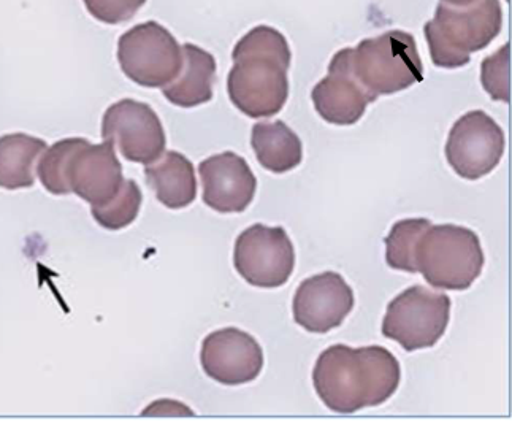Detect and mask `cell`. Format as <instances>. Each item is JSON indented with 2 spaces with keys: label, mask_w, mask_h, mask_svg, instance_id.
I'll use <instances>...</instances> for the list:
<instances>
[{
  "label": "cell",
  "mask_w": 512,
  "mask_h": 422,
  "mask_svg": "<svg viewBox=\"0 0 512 422\" xmlns=\"http://www.w3.org/2000/svg\"><path fill=\"white\" fill-rule=\"evenodd\" d=\"M400 380V362L383 346H330L313 370L314 391L325 407L341 415L383 405L397 392Z\"/></svg>",
  "instance_id": "1"
},
{
  "label": "cell",
  "mask_w": 512,
  "mask_h": 422,
  "mask_svg": "<svg viewBox=\"0 0 512 422\" xmlns=\"http://www.w3.org/2000/svg\"><path fill=\"white\" fill-rule=\"evenodd\" d=\"M232 59L227 78L232 104L249 118L278 115L289 97L292 54L286 37L270 26L254 27L238 40Z\"/></svg>",
  "instance_id": "2"
},
{
  "label": "cell",
  "mask_w": 512,
  "mask_h": 422,
  "mask_svg": "<svg viewBox=\"0 0 512 422\" xmlns=\"http://www.w3.org/2000/svg\"><path fill=\"white\" fill-rule=\"evenodd\" d=\"M40 181L54 196L77 194L92 207L110 202L123 186V165L115 145L105 140L65 139L46 148L37 167Z\"/></svg>",
  "instance_id": "3"
},
{
  "label": "cell",
  "mask_w": 512,
  "mask_h": 422,
  "mask_svg": "<svg viewBox=\"0 0 512 422\" xmlns=\"http://www.w3.org/2000/svg\"><path fill=\"white\" fill-rule=\"evenodd\" d=\"M503 29L500 0H474L465 7L440 2L432 21L424 26L433 64L441 69H460L471 54L489 47Z\"/></svg>",
  "instance_id": "4"
},
{
  "label": "cell",
  "mask_w": 512,
  "mask_h": 422,
  "mask_svg": "<svg viewBox=\"0 0 512 422\" xmlns=\"http://www.w3.org/2000/svg\"><path fill=\"white\" fill-rule=\"evenodd\" d=\"M478 234L454 224L430 226L417 245V272L436 289L467 291L484 267Z\"/></svg>",
  "instance_id": "5"
},
{
  "label": "cell",
  "mask_w": 512,
  "mask_h": 422,
  "mask_svg": "<svg viewBox=\"0 0 512 422\" xmlns=\"http://www.w3.org/2000/svg\"><path fill=\"white\" fill-rule=\"evenodd\" d=\"M352 75L373 96H389L424 80V64L413 35L389 31L362 40L349 51Z\"/></svg>",
  "instance_id": "6"
},
{
  "label": "cell",
  "mask_w": 512,
  "mask_h": 422,
  "mask_svg": "<svg viewBox=\"0 0 512 422\" xmlns=\"http://www.w3.org/2000/svg\"><path fill=\"white\" fill-rule=\"evenodd\" d=\"M451 299L421 284L411 286L387 305L383 335L403 350L432 348L446 334L451 319Z\"/></svg>",
  "instance_id": "7"
},
{
  "label": "cell",
  "mask_w": 512,
  "mask_h": 422,
  "mask_svg": "<svg viewBox=\"0 0 512 422\" xmlns=\"http://www.w3.org/2000/svg\"><path fill=\"white\" fill-rule=\"evenodd\" d=\"M118 61L124 75L137 85L165 88L180 75L183 51L169 29L148 21L121 35Z\"/></svg>",
  "instance_id": "8"
},
{
  "label": "cell",
  "mask_w": 512,
  "mask_h": 422,
  "mask_svg": "<svg viewBox=\"0 0 512 422\" xmlns=\"http://www.w3.org/2000/svg\"><path fill=\"white\" fill-rule=\"evenodd\" d=\"M234 265L251 286L281 288L294 273V245L283 227L254 224L238 235Z\"/></svg>",
  "instance_id": "9"
},
{
  "label": "cell",
  "mask_w": 512,
  "mask_h": 422,
  "mask_svg": "<svg viewBox=\"0 0 512 422\" xmlns=\"http://www.w3.org/2000/svg\"><path fill=\"white\" fill-rule=\"evenodd\" d=\"M505 132L482 110H473L455 121L446 142V159L465 180H479L495 170L505 154Z\"/></svg>",
  "instance_id": "10"
},
{
  "label": "cell",
  "mask_w": 512,
  "mask_h": 422,
  "mask_svg": "<svg viewBox=\"0 0 512 422\" xmlns=\"http://www.w3.org/2000/svg\"><path fill=\"white\" fill-rule=\"evenodd\" d=\"M102 139L118 146L124 159L153 164L165 153L164 127L150 105L123 99L108 107L102 121Z\"/></svg>",
  "instance_id": "11"
},
{
  "label": "cell",
  "mask_w": 512,
  "mask_h": 422,
  "mask_svg": "<svg viewBox=\"0 0 512 422\" xmlns=\"http://www.w3.org/2000/svg\"><path fill=\"white\" fill-rule=\"evenodd\" d=\"M354 308V292L340 273L325 272L306 278L295 291L294 321L311 334L337 329Z\"/></svg>",
  "instance_id": "12"
},
{
  "label": "cell",
  "mask_w": 512,
  "mask_h": 422,
  "mask_svg": "<svg viewBox=\"0 0 512 422\" xmlns=\"http://www.w3.org/2000/svg\"><path fill=\"white\" fill-rule=\"evenodd\" d=\"M200 362L211 380L226 386L251 383L264 369V351L253 335L237 327L211 332L202 343Z\"/></svg>",
  "instance_id": "13"
},
{
  "label": "cell",
  "mask_w": 512,
  "mask_h": 422,
  "mask_svg": "<svg viewBox=\"0 0 512 422\" xmlns=\"http://www.w3.org/2000/svg\"><path fill=\"white\" fill-rule=\"evenodd\" d=\"M349 51L343 48L330 61L329 75L311 91L314 108L324 121L335 126L359 123L368 105L378 97L368 93L352 75Z\"/></svg>",
  "instance_id": "14"
},
{
  "label": "cell",
  "mask_w": 512,
  "mask_h": 422,
  "mask_svg": "<svg viewBox=\"0 0 512 422\" xmlns=\"http://www.w3.org/2000/svg\"><path fill=\"white\" fill-rule=\"evenodd\" d=\"M203 202L219 213H243L257 191V180L245 158L234 151L214 154L199 165Z\"/></svg>",
  "instance_id": "15"
},
{
  "label": "cell",
  "mask_w": 512,
  "mask_h": 422,
  "mask_svg": "<svg viewBox=\"0 0 512 422\" xmlns=\"http://www.w3.org/2000/svg\"><path fill=\"white\" fill-rule=\"evenodd\" d=\"M183 51V67L170 85L162 88V93L170 104L181 108L199 107L213 99L214 78H216V59L213 54L186 43Z\"/></svg>",
  "instance_id": "16"
},
{
  "label": "cell",
  "mask_w": 512,
  "mask_h": 422,
  "mask_svg": "<svg viewBox=\"0 0 512 422\" xmlns=\"http://www.w3.org/2000/svg\"><path fill=\"white\" fill-rule=\"evenodd\" d=\"M145 177L157 200L172 210L189 207L197 197L194 165L178 151H165L161 161L146 165Z\"/></svg>",
  "instance_id": "17"
},
{
  "label": "cell",
  "mask_w": 512,
  "mask_h": 422,
  "mask_svg": "<svg viewBox=\"0 0 512 422\" xmlns=\"http://www.w3.org/2000/svg\"><path fill=\"white\" fill-rule=\"evenodd\" d=\"M251 146L259 164L270 172H291L302 164V140L284 121L254 124Z\"/></svg>",
  "instance_id": "18"
},
{
  "label": "cell",
  "mask_w": 512,
  "mask_h": 422,
  "mask_svg": "<svg viewBox=\"0 0 512 422\" xmlns=\"http://www.w3.org/2000/svg\"><path fill=\"white\" fill-rule=\"evenodd\" d=\"M46 143L27 134L0 137V188H31L35 183V165L45 153Z\"/></svg>",
  "instance_id": "19"
},
{
  "label": "cell",
  "mask_w": 512,
  "mask_h": 422,
  "mask_svg": "<svg viewBox=\"0 0 512 422\" xmlns=\"http://www.w3.org/2000/svg\"><path fill=\"white\" fill-rule=\"evenodd\" d=\"M432 223L425 218L402 219L386 237V262L390 269L417 273L416 251L419 240Z\"/></svg>",
  "instance_id": "20"
},
{
  "label": "cell",
  "mask_w": 512,
  "mask_h": 422,
  "mask_svg": "<svg viewBox=\"0 0 512 422\" xmlns=\"http://www.w3.org/2000/svg\"><path fill=\"white\" fill-rule=\"evenodd\" d=\"M142 202V191L137 183L134 180H124L118 194L108 204L92 207L91 213L104 229L121 231L137 219Z\"/></svg>",
  "instance_id": "21"
},
{
  "label": "cell",
  "mask_w": 512,
  "mask_h": 422,
  "mask_svg": "<svg viewBox=\"0 0 512 422\" xmlns=\"http://www.w3.org/2000/svg\"><path fill=\"white\" fill-rule=\"evenodd\" d=\"M481 83L497 102H511V43L482 61Z\"/></svg>",
  "instance_id": "22"
},
{
  "label": "cell",
  "mask_w": 512,
  "mask_h": 422,
  "mask_svg": "<svg viewBox=\"0 0 512 422\" xmlns=\"http://www.w3.org/2000/svg\"><path fill=\"white\" fill-rule=\"evenodd\" d=\"M88 12L105 24H121L132 20L146 0H83Z\"/></svg>",
  "instance_id": "23"
},
{
  "label": "cell",
  "mask_w": 512,
  "mask_h": 422,
  "mask_svg": "<svg viewBox=\"0 0 512 422\" xmlns=\"http://www.w3.org/2000/svg\"><path fill=\"white\" fill-rule=\"evenodd\" d=\"M143 416H194L188 407L183 403L173 402V400H159L154 402L151 407L143 411Z\"/></svg>",
  "instance_id": "24"
},
{
  "label": "cell",
  "mask_w": 512,
  "mask_h": 422,
  "mask_svg": "<svg viewBox=\"0 0 512 422\" xmlns=\"http://www.w3.org/2000/svg\"><path fill=\"white\" fill-rule=\"evenodd\" d=\"M444 4L455 5V7H465V5L473 4L474 0H441Z\"/></svg>",
  "instance_id": "25"
}]
</instances>
